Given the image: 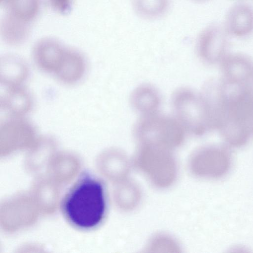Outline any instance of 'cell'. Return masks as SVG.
<instances>
[{
  "mask_svg": "<svg viewBox=\"0 0 253 253\" xmlns=\"http://www.w3.org/2000/svg\"><path fill=\"white\" fill-rule=\"evenodd\" d=\"M86 69V61L83 54L76 50L67 48L54 75L61 82L72 84L84 77Z\"/></svg>",
  "mask_w": 253,
  "mask_h": 253,
  "instance_id": "cell-10",
  "label": "cell"
},
{
  "mask_svg": "<svg viewBox=\"0 0 253 253\" xmlns=\"http://www.w3.org/2000/svg\"><path fill=\"white\" fill-rule=\"evenodd\" d=\"M30 24L7 13L1 22L2 39L10 45H16L22 43L28 38Z\"/></svg>",
  "mask_w": 253,
  "mask_h": 253,
  "instance_id": "cell-13",
  "label": "cell"
},
{
  "mask_svg": "<svg viewBox=\"0 0 253 253\" xmlns=\"http://www.w3.org/2000/svg\"><path fill=\"white\" fill-rule=\"evenodd\" d=\"M185 131L176 118L158 113L142 116L134 128L135 136L143 145L165 149L179 145L183 140Z\"/></svg>",
  "mask_w": 253,
  "mask_h": 253,
  "instance_id": "cell-2",
  "label": "cell"
},
{
  "mask_svg": "<svg viewBox=\"0 0 253 253\" xmlns=\"http://www.w3.org/2000/svg\"><path fill=\"white\" fill-rule=\"evenodd\" d=\"M168 4V0H133L136 11L147 18L161 15L166 11Z\"/></svg>",
  "mask_w": 253,
  "mask_h": 253,
  "instance_id": "cell-16",
  "label": "cell"
},
{
  "mask_svg": "<svg viewBox=\"0 0 253 253\" xmlns=\"http://www.w3.org/2000/svg\"><path fill=\"white\" fill-rule=\"evenodd\" d=\"M193 167L198 176L221 179L230 173L233 158L231 148L225 144H212L199 149L193 158Z\"/></svg>",
  "mask_w": 253,
  "mask_h": 253,
  "instance_id": "cell-4",
  "label": "cell"
},
{
  "mask_svg": "<svg viewBox=\"0 0 253 253\" xmlns=\"http://www.w3.org/2000/svg\"><path fill=\"white\" fill-rule=\"evenodd\" d=\"M239 8V11L237 8H236L235 11L233 10L230 15L228 19V29L235 35H246L253 29V12L249 8Z\"/></svg>",
  "mask_w": 253,
  "mask_h": 253,
  "instance_id": "cell-15",
  "label": "cell"
},
{
  "mask_svg": "<svg viewBox=\"0 0 253 253\" xmlns=\"http://www.w3.org/2000/svg\"><path fill=\"white\" fill-rule=\"evenodd\" d=\"M27 63L18 56L5 54L0 59V82L4 87L23 85L28 77Z\"/></svg>",
  "mask_w": 253,
  "mask_h": 253,
  "instance_id": "cell-11",
  "label": "cell"
},
{
  "mask_svg": "<svg viewBox=\"0 0 253 253\" xmlns=\"http://www.w3.org/2000/svg\"><path fill=\"white\" fill-rule=\"evenodd\" d=\"M48 2L54 11L66 15L71 11L73 0H48Z\"/></svg>",
  "mask_w": 253,
  "mask_h": 253,
  "instance_id": "cell-17",
  "label": "cell"
},
{
  "mask_svg": "<svg viewBox=\"0 0 253 253\" xmlns=\"http://www.w3.org/2000/svg\"><path fill=\"white\" fill-rule=\"evenodd\" d=\"M37 138L35 126L24 117L10 116L0 125V146L2 152L32 146Z\"/></svg>",
  "mask_w": 253,
  "mask_h": 253,
  "instance_id": "cell-5",
  "label": "cell"
},
{
  "mask_svg": "<svg viewBox=\"0 0 253 253\" xmlns=\"http://www.w3.org/2000/svg\"><path fill=\"white\" fill-rule=\"evenodd\" d=\"M220 63L224 81L238 84L253 82V62L248 56L242 54L227 55Z\"/></svg>",
  "mask_w": 253,
  "mask_h": 253,
  "instance_id": "cell-7",
  "label": "cell"
},
{
  "mask_svg": "<svg viewBox=\"0 0 253 253\" xmlns=\"http://www.w3.org/2000/svg\"><path fill=\"white\" fill-rule=\"evenodd\" d=\"M67 48L57 40L43 39L38 42L34 47V61L41 70L54 75L60 65Z\"/></svg>",
  "mask_w": 253,
  "mask_h": 253,
  "instance_id": "cell-6",
  "label": "cell"
},
{
  "mask_svg": "<svg viewBox=\"0 0 253 253\" xmlns=\"http://www.w3.org/2000/svg\"><path fill=\"white\" fill-rule=\"evenodd\" d=\"M6 6L7 13L31 23L37 16L39 0H0Z\"/></svg>",
  "mask_w": 253,
  "mask_h": 253,
  "instance_id": "cell-14",
  "label": "cell"
},
{
  "mask_svg": "<svg viewBox=\"0 0 253 253\" xmlns=\"http://www.w3.org/2000/svg\"><path fill=\"white\" fill-rule=\"evenodd\" d=\"M172 107L176 118L184 129L196 135H202L212 129L207 104L202 93L181 88L174 93Z\"/></svg>",
  "mask_w": 253,
  "mask_h": 253,
  "instance_id": "cell-3",
  "label": "cell"
},
{
  "mask_svg": "<svg viewBox=\"0 0 253 253\" xmlns=\"http://www.w3.org/2000/svg\"><path fill=\"white\" fill-rule=\"evenodd\" d=\"M130 101L133 108L142 116L158 113L160 96L157 90L148 84L141 85L132 92Z\"/></svg>",
  "mask_w": 253,
  "mask_h": 253,
  "instance_id": "cell-12",
  "label": "cell"
},
{
  "mask_svg": "<svg viewBox=\"0 0 253 253\" xmlns=\"http://www.w3.org/2000/svg\"><path fill=\"white\" fill-rule=\"evenodd\" d=\"M0 97L1 108L10 116L25 117L34 105L31 92L23 85L6 87Z\"/></svg>",
  "mask_w": 253,
  "mask_h": 253,
  "instance_id": "cell-9",
  "label": "cell"
},
{
  "mask_svg": "<svg viewBox=\"0 0 253 253\" xmlns=\"http://www.w3.org/2000/svg\"><path fill=\"white\" fill-rule=\"evenodd\" d=\"M198 50L200 57L206 63H221L227 56V42L218 31L213 28H209L201 35Z\"/></svg>",
  "mask_w": 253,
  "mask_h": 253,
  "instance_id": "cell-8",
  "label": "cell"
},
{
  "mask_svg": "<svg viewBox=\"0 0 253 253\" xmlns=\"http://www.w3.org/2000/svg\"><path fill=\"white\" fill-rule=\"evenodd\" d=\"M61 206L64 216L72 226L83 230L94 229L106 212L104 184L92 173L84 171L68 190Z\"/></svg>",
  "mask_w": 253,
  "mask_h": 253,
  "instance_id": "cell-1",
  "label": "cell"
}]
</instances>
